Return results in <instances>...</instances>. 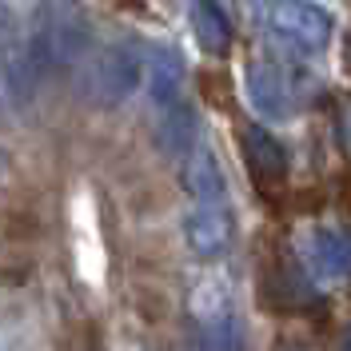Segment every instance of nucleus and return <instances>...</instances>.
<instances>
[{"mask_svg":"<svg viewBox=\"0 0 351 351\" xmlns=\"http://www.w3.org/2000/svg\"><path fill=\"white\" fill-rule=\"evenodd\" d=\"M92 48V28L88 21L68 8L60 0H44L36 8V21H32V36H28V60L36 72H52V68L76 64Z\"/></svg>","mask_w":351,"mask_h":351,"instance_id":"f257e3e1","label":"nucleus"},{"mask_svg":"<svg viewBox=\"0 0 351 351\" xmlns=\"http://www.w3.org/2000/svg\"><path fill=\"white\" fill-rule=\"evenodd\" d=\"M263 24L295 56L324 52L331 44V32H335V16L315 0H267L263 4Z\"/></svg>","mask_w":351,"mask_h":351,"instance_id":"f03ea898","label":"nucleus"},{"mask_svg":"<svg viewBox=\"0 0 351 351\" xmlns=\"http://www.w3.org/2000/svg\"><path fill=\"white\" fill-rule=\"evenodd\" d=\"M140 80H144V56H140L136 44L120 40V44H108L96 56V64H92L84 80V96L100 108H116L140 88Z\"/></svg>","mask_w":351,"mask_h":351,"instance_id":"7ed1b4c3","label":"nucleus"},{"mask_svg":"<svg viewBox=\"0 0 351 351\" xmlns=\"http://www.w3.org/2000/svg\"><path fill=\"white\" fill-rule=\"evenodd\" d=\"M243 84H247L252 108L260 112L263 120H284L287 112H291V80H287V72L280 64H271V60H252Z\"/></svg>","mask_w":351,"mask_h":351,"instance_id":"20e7f679","label":"nucleus"},{"mask_svg":"<svg viewBox=\"0 0 351 351\" xmlns=\"http://www.w3.org/2000/svg\"><path fill=\"white\" fill-rule=\"evenodd\" d=\"M184 240L192 247V256L199 260H216L228 252V243H232V216H228V208L223 204H199L188 212L184 219Z\"/></svg>","mask_w":351,"mask_h":351,"instance_id":"39448f33","label":"nucleus"},{"mask_svg":"<svg viewBox=\"0 0 351 351\" xmlns=\"http://www.w3.org/2000/svg\"><path fill=\"white\" fill-rule=\"evenodd\" d=\"M240 144H243V160H247V168H252L260 188H276V184L287 180V152L267 128L247 124L240 132Z\"/></svg>","mask_w":351,"mask_h":351,"instance_id":"423d86ee","label":"nucleus"},{"mask_svg":"<svg viewBox=\"0 0 351 351\" xmlns=\"http://www.w3.org/2000/svg\"><path fill=\"white\" fill-rule=\"evenodd\" d=\"M307 263L319 280H343L351 271V236L339 228H315L307 240Z\"/></svg>","mask_w":351,"mask_h":351,"instance_id":"0eeeda50","label":"nucleus"},{"mask_svg":"<svg viewBox=\"0 0 351 351\" xmlns=\"http://www.w3.org/2000/svg\"><path fill=\"white\" fill-rule=\"evenodd\" d=\"M184 188L192 192L196 204H223L228 196V180L212 148H192L188 164H184Z\"/></svg>","mask_w":351,"mask_h":351,"instance_id":"6e6552de","label":"nucleus"},{"mask_svg":"<svg viewBox=\"0 0 351 351\" xmlns=\"http://www.w3.org/2000/svg\"><path fill=\"white\" fill-rule=\"evenodd\" d=\"M36 68L28 60V52L8 48L0 56V108H24L36 92Z\"/></svg>","mask_w":351,"mask_h":351,"instance_id":"1a4fd4ad","label":"nucleus"},{"mask_svg":"<svg viewBox=\"0 0 351 351\" xmlns=\"http://www.w3.org/2000/svg\"><path fill=\"white\" fill-rule=\"evenodd\" d=\"M196 144V112L184 100H176L164 108L160 124H156V148L164 156H188Z\"/></svg>","mask_w":351,"mask_h":351,"instance_id":"9d476101","label":"nucleus"},{"mask_svg":"<svg viewBox=\"0 0 351 351\" xmlns=\"http://www.w3.org/2000/svg\"><path fill=\"white\" fill-rule=\"evenodd\" d=\"M192 32L208 56H223L232 48V24L219 0H196L192 4Z\"/></svg>","mask_w":351,"mask_h":351,"instance_id":"9b49d317","label":"nucleus"},{"mask_svg":"<svg viewBox=\"0 0 351 351\" xmlns=\"http://www.w3.org/2000/svg\"><path fill=\"white\" fill-rule=\"evenodd\" d=\"M148 92L160 108H168L184 92V56L176 48H156L152 64H148Z\"/></svg>","mask_w":351,"mask_h":351,"instance_id":"f8f14e48","label":"nucleus"},{"mask_svg":"<svg viewBox=\"0 0 351 351\" xmlns=\"http://www.w3.org/2000/svg\"><path fill=\"white\" fill-rule=\"evenodd\" d=\"M192 348L196 351H243L247 348V335H243V324L223 311V315H212V319H199L196 335H192Z\"/></svg>","mask_w":351,"mask_h":351,"instance_id":"ddd939ff","label":"nucleus"},{"mask_svg":"<svg viewBox=\"0 0 351 351\" xmlns=\"http://www.w3.org/2000/svg\"><path fill=\"white\" fill-rule=\"evenodd\" d=\"M192 311H196L199 319L223 315V311H228V287L219 284V280H208V284H199V287H196V295H192Z\"/></svg>","mask_w":351,"mask_h":351,"instance_id":"4468645a","label":"nucleus"},{"mask_svg":"<svg viewBox=\"0 0 351 351\" xmlns=\"http://www.w3.org/2000/svg\"><path fill=\"white\" fill-rule=\"evenodd\" d=\"M339 351H351V328L343 331V339H339Z\"/></svg>","mask_w":351,"mask_h":351,"instance_id":"2eb2a0df","label":"nucleus"},{"mask_svg":"<svg viewBox=\"0 0 351 351\" xmlns=\"http://www.w3.org/2000/svg\"><path fill=\"white\" fill-rule=\"evenodd\" d=\"M124 8H144V0H120Z\"/></svg>","mask_w":351,"mask_h":351,"instance_id":"dca6fc26","label":"nucleus"},{"mask_svg":"<svg viewBox=\"0 0 351 351\" xmlns=\"http://www.w3.org/2000/svg\"><path fill=\"white\" fill-rule=\"evenodd\" d=\"M0 28H4V8H0Z\"/></svg>","mask_w":351,"mask_h":351,"instance_id":"f3484780","label":"nucleus"},{"mask_svg":"<svg viewBox=\"0 0 351 351\" xmlns=\"http://www.w3.org/2000/svg\"><path fill=\"white\" fill-rule=\"evenodd\" d=\"M284 351H300V348H284Z\"/></svg>","mask_w":351,"mask_h":351,"instance_id":"a211bd4d","label":"nucleus"},{"mask_svg":"<svg viewBox=\"0 0 351 351\" xmlns=\"http://www.w3.org/2000/svg\"><path fill=\"white\" fill-rule=\"evenodd\" d=\"M0 168H4V156H0Z\"/></svg>","mask_w":351,"mask_h":351,"instance_id":"6ab92c4d","label":"nucleus"}]
</instances>
